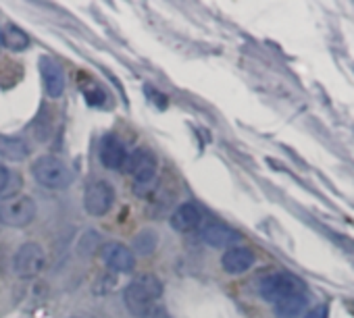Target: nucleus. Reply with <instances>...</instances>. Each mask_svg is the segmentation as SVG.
<instances>
[{"instance_id": "obj_1", "label": "nucleus", "mask_w": 354, "mask_h": 318, "mask_svg": "<svg viewBox=\"0 0 354 318\" xmlns=\"http://www.w3.org/2000/svg\"><path fill=\"white\" fill-rule=\"evenodd\" d=\"M160 295H162V283L158 281L156 275H140L123 291L125 306L136 318H148V314L158 306Z\"/></svg>"}, {"instance_id": "obj_2", "label": "nucleus", "mask_w": 354, "mask_h": 318, "mask_svg": "<svg viewBox=\"0 0 354 318\" xmlns=\"http://www.w3.org/2000/svg\"><path fill=\"white\" fill-rule=\"evenodd\" d=\"M123 173L133 175V192L140 198H146L156 188V158L152 152L140 148L133 154H127Z\"/></svg>"}, {"instance_id": "obj_3", "label": "nucleus", "mask_w": 354, "mask_h": 318, "mask_svg": "<svg viewBox=\"0 0 354 318\" xmlns=\"http://www.w3.org/2000/svg\"><path fill=\"white\" fill-rule=\"evenodd\" d=\"M32 175L46 190H67L73 183L71 169L61 161V158L50 156V154L40 156L32 165Z\"/></svg>"}, {"instance_id": "obj_4", "label": "nucleus", "mask_w": 354, "mask_h": 318, "mask_svg": "<svg viewBox=\"0 0 354 318\" xmlns=\"http://www.w3.org/2000/svg\"><path fill=\"white\" fill-rule=\"evenodd\" d=\"M36 212V202L30 196H9L0 202V223L7 227H28Z\"/></svg>"}, {"instance_id": "obj_5", "label": "nucleus", "mask_w": 354, "mask_h": 318, "mask_svg": "<svg viewBox=\"0 0 354 318\" xmlns=\"http://www.w3.org/2000/svg\"><path fill=\"white\" fill-rule=\"evenodd\" d=\"M298 291H306L304 283L292 275V272H273V275H267L261 283H259V293L265 301H279L292 293H298Z\"/></svg>"}, {"instance_id": "obj_6", "label": "nucleus", "mask_w": 354, "mask_h": 318, "mask_svg": "<svg viewBox=\"0 0 354 318\" xmlns=\"http://www.w3.org/2000/svg\"><path fill=\"white\" fill-rule=\"evenodd\" d=\"M46 264V254L42 250L40 244L36 241H28L24 244L17 254H15V260H13V268H15V275L19 279H34L42 272Z\"/></svg>"}, {"instance_id": "obj_7", "label": "nucleus", "mask_w": 354, "mask_h": 318, "mask_svg": "<svg viewBox=\"0 0 354 318\" xmlns=\"http://www.w3.org/2000/svg\"><path fill=\"white\" fill-rule=\"evenodd\" d=\"M115 202V190L106 181H94L84 192V208L90 217H104Z\"/></svg>"}, {"instance_id": "obj_8", "label": "nucleus", "mask_w": 354, "mask_h": 318, "mask_svg": "<svg viewBox=\"0 0 354 318\" xmlns=\"http://www.w3.org/2000/svg\"><path fill=\"white\" fill-rule=\"evenodd\" d=\"M125 158H127V150H125L123 141L113 133L104 135L100 141V163H102V167H106L109 171H121L125 165Z\"/></svg>"}, {"instance_id": "obj_9", "label": "nucleus", "mask_w": 354, "mask_h": 318, "mask_svg": "<svg viewBox=\"0 0 354 318\" xmlns=\"http://www.w3.org/2000/svg\"><path fill=\"white\" fill-rule=\"evenodd\" d=\"M40 73H42V81H44V90L50 98H59L65 92V71L63 67L50 59V57H42L40 59Z\"/></svg>"}, {"instance_id": "obj_10", "label": "nucleus", "mask_w": 354, "mask_h": 318, "mask_svg": "<svg viewBox=\"0 0 354 318\" xmlns=\"http://www.w3.org/2000/svg\"><path fill=\"white\" fill-rule=\"evenodd\" d=\"M102 260L113 272H129L136 266V254L123 244H106L102 248Z\"/></svg>"}, {"instance_id": "obj_11", "label": "nucleus", "mask_w": 354, "mask_h": 318, "mask_svg": "<svg viewBox=\"0 0 354 318\" xmlns=\"http://www.w3.org/2000/svg\"><path fill=\"white\" fill-rule=\"evenodd\" d=\"M254 262H257L254 252L250 248H244V246L230 248L221 258V266L230 275H242V272L250 270L254 266Z\"/></svg>"}, {"instance_id": "obj_12", "label": "nucleus", "mask_w": 354, "mask_h": 318, "mask_svg": "<svg viewBox=\"0 0 354 318\" xmlns=\"http://www.w3.org/2000/svg\"><path fill=\"white\" fill-rule=\"evenodd\" d=\"M240 233L223 223H209L205 229H203V239L213 246V248H227V246H234L236 241H240Z\"/></svg>"}, {"instance_id": "obj_13", "label": "nucleus", "mask_w": 354, "mask_h": 318, "mask_svg": "<svg viewBox=\"0 0 354 318\" xmlns=\"http://www.w3.org/2000/svg\"><path fill=\"white\" fill-rule=\"evenodd\" d=\"M169 223H171V227L177 233H188V231H192V229L198 227V223H201V210L194 204H190V202L180 204V206L173 210Z\"/></svg>"}, {"instance_id": "obj_14", "label": "nucleus", "mask_w": 354, "mask_h": 318, "mask_svg": "<svg viewBox=\"0 0 354 318\" xmlns=\"http://www.w3.org/2000/svg\"><path fill=\"white\" fill-rule=\"evenodd\" d=\"M308 306V297H306V291H298V293H292L279 301L273 304V310H275V316L277 318H298Z\"/></svg>"}, {"instance_id": "obj_15", "label": "nucleus", "mask_w": 354, "mask_h": 318, "mask_svg": "<svg viewBox=\"0 0 354 318\" xmlns=\"http://www.w3.org/2000/svg\"><path fill=\"white\" fill-rule=\"evenodd\" d=\"M30 148L21 137H11V135H0V156L5 161H13L19 163L24 158H28Z\"/></svg>"}, {"instance_id": "obj_16", "label": "nucleus", "mask_w": 354, "mask_h": 318, "mask_svg": "<svg viewBox=\"0 0 354 318\" xmlns=\"http://www.w3.org/2000/svg\"><path fill=\"white\" fill-rule=\"evenodd\" d=\"M0 34H3V46H7L13 52H21V50H26L30 46L28 34L24 30H19L17 26H9V28H5L3 32H0Z\"/></svg>"}, {"instance_id": "obj_17", "label": "nucleus", "mask_w": 354, "mask_h": 318, "mask_svg": "<svg viewBox=\"0 0 354 318\" xmlns=\"http://www.w3.org/2000/svg\"><path fill=\"white\" fill-rule=\"evenodd\" d=\"M156 244H158V233L154 229H142L131 241V246H133L131 252H136L140 256H148L156 250Z\"/></svg>"}, {"instance_id": "obj_18", "label": "nucleus", "mask_w": 354, "mask_h": 318, "mask_svg": "<svg viewBox=\"0 0 354 318\" xmlns=\"http://www.w3.org/2000/svg\"><path fill=\"white\" fill-rule=\"evenodd\" d=\"M9 179H11V173H9V169L0 163V194H3L7 188H9Z\"/></svg>"}, {"instance_id": "obj_19", "label": "nucleus", "mask_w": 354, "mask_h": 318, "mask_svg": "<svg viewBox=\"0 0 354 318\" xmlns=\"http://www.w3.org/2000/svg\"><path fill=\"white\" fill-rule=\"evenodd\" d=\"M304 318H327V306H317V308L308 310Z\"/></svg>"}, {"instance_id": "obj_20", "label": "nucleus", "mask_w": 354, "mask_h": 318, "mask_svg": "<svg viewBox=\"0 0 354 318\" xmlns=\"http://www.w3.org/2000/svg\"><path fill=\"white\" fill-rule=\"evenodd\" d=\"M148 318H169V316H167L165 308H162V306L158 304V306H156V308H154V310H152V312L148 314Z\"/></svg>"}, {"instance_id": "obj_21", "label": "nucleus", "mask_w": 354, "mask_h": 318, "mask_svg": "<svg viewBox=\"0 0 354 318\" xmlns=\"http://www.w3.org/2000/svg\"><path fill=\"white\" fill-rule=\"evenodd\" d=\"M0 48H3V34H0Z\"/></svg>"}]
</instances>
